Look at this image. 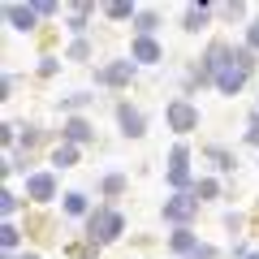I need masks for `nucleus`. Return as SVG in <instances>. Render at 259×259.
<instances>
[{
	"label": "nucleus",
	"mask_w": 259,
	"mask_h": 259,
	"mask_svg": "<svg viewBox=\"0 0 259 259\" xmlns=\"http://www.w3.org/2000/svg\"><path fill=\"white\" fill-rule=\"evenodd\" d=\"M87 229H91L95 242H117L121 229H125V221H121V212H112V207H95V212L87 216Z\"/></svg>",
	"instance_id": "f257e3e1"
},
{
	"label": "nucleus",
	"mask_w": 259,
	"mask_h": 259,
	"mask_svg": "<svg viewBox=\"0 0 259 259\" xmlns=\"http://www.w3.org/2000/svg\"><path fill=\"white\" fill-rule=\"evenodd\" d=\"M194 212H199V199L194 194H173V199H164V221L168 225H190L194 221Z\"/></svg>",
	"instance_id": "f03ea898"
},
{
	"label": "nucleus",
	"mask_w": 259,
	"mask_h": 259,
	"mask_svg": "<svg viewBox=\"0 0 259 259\" xmlns=\"http://www.w3.org/2000/svg\"><path fill=\"white\" fill-rule=\"evenodd\" d=\"M164 117H168V125H173L177 134H190V130H199V108H194V104H186V100H173Z\"/></svg>",
	"instance_id": "7ed1b4c3"
},
{
	"label": "nucleus",
	"mask_w": 259,
	"mask_h": 259,
	"mask_svg": "<svg viewBox=\"0 0 259 259\" xmlns=\"http://www.w3.org/2000/svg\"><path fill=\"white\" fill-rule=\"evenodd\" d=\"M246 74H250V69H242V65L229 56V65L216 74V87H221V95H238V91H242V82H246Z\"/></svg>",
	"instance_id": "20e7f679"
},
{
	"label": "nucleus",
	"mask_w": 259,
	"mask_h": 259,
	"mask_svg": "<svg viewBox=\"0 0 259 259\" xmlns=\"http://www.w3.org/2000/svg\"><path fill=\"white\" fill-rule=\"evenodd\" d=\"M186 160H190V151H186L182 143H177V147L168 151V186H177V190H182V186L190 182V168H186Z\"/></svg>",
	"instance_id": "39448f33"
},
{
	"label": "nucleus",
	"mask_w": 259,
	"mask_h": 259,
	"mask_svg": "<svg viewBox=\"0 0 259 259\" xmlns=\"http://www.w3.org/2000/svg\"><path fill=\"white\" fill-rule=\"evenodd\" d=\"M5 18H9L13 30H35V5H5Z\"/></svg>",
	"instance_id": "423d86ee"
},
{
	"label": "nucleus",
	"mask_w": 259,
	"mask_h": 259,
	"mask_svg": "<svg viewBox=\"0 0 259 259\" xmlns=\"http://www.w3.org/2000/svg\"><path fill=\"white\" fill-rule=\"evenodd\" d=\"M26 194H30V199H39V203L52 199V194H56V177L52 173H30L26 177Z\"/></svg>",
	"instance_id": "0eeeda50"
},
{
	"label": "nucleus",
	"mask_w": 259,
	"mask_h": 259,
	"mask_svg": "<svg viewBox=\"0 0 259 259\" xmlns=\"http://www.w3.org/2000/svg\"><path fill=\"white\" fill-rule=\"evenodd\" d=\"M130 78H134V61H112V65L100 69V82H108V87H121Z\"/></svg>",
	"instance_id": "6e6552de"
},
{
	"label": "nucleus",
	"mask_w": 259,
	"mask_h": 259,
	"mask_svg": "<svg viewBox=\"0 0 259 259\" xmlns=\"http://www.w3.org/2000/svg\"><path fill=\"white\" fill-rule=\"evenodd\" d=\"M117 121H121V130H125L130 139H143V134H147V130H143V112L130 108V104H121V108H117Z\"/></svg>",
	"instance_id": "1a4fd4ad"
},
{
	"label": "nucleus",
	"mask_w": 259,
	"mask_h": 259,
	"mask_svg": "<svg viewBox=\"0 0 259 259\" xmlns=\"http://www.w3.org/2000/svg\"><path fill=\"white\" fill-rule=\"evenodd\" d=\"M87 139H91V125H87L82 117H69V121H65V143H74V147H78V143H87Z\"/></svg>",
	"instance_id": "9d476101"
},
{
	"label": "nucleus",
	"mask_w": 259,
	"mask_h": 259,
	"mask_svg": "<svg viewBox=\"0 0 259 259\" xmlns=\"http://www.w3.org/2000/svg\"><path fill=\"white\" fill-rule=\"evenodd\" d=\"M130 61H160V44H156V39H134Z\"/></svg>",
	"instance_id": "9b49d317"
},
{
	"label": "nucleus",
	"mask_w": 259,
	"mask_h": 259,
	"mask_svg": "<svg viewBox=\"0 0 259 259\" xmlns=\"http://www.w3.org/2000/svg\"><path fill=\"white\" fill-rule=\"evenodd\" d=\"M168 246H173L177 255H186V259H190L194 250H199V242H194V233H190V229H177L173 238H168Z\"/></svg>",
	"instance_id": "f8f14e48"
},
{
	"label": "nucleus",
	"mask_w": 259,
	"mask_h": 259,
	"mask_svg": "<svg viewBox=\"0 0 259 259\" xmlns=\"http://www.w3.org/2000/svg\"><path fill=\"white\" fill-rule=\"evenodd\" d=\"M207 26V5H190L186 9V30H203Z\"/></svg>",
	"instance_id": "ddd939ff"
},
{
	"label": "nucleus",
	"mask_w": 259,
	"mask_h": 259,
	"mask_svg": "<svg viewBox=\"0 0 259 259\" xmlns=\"http://www.w3.org/2000/svg\"><path fill=\"white\" fill-rule=\"evenodd\" d=\"M74 160H78V147H74V143H65V147L52 151V164H56V168H69Z\"/></svg>",
	"instance_id": "4468645a"
},
{
	"label": "nucleus",
	"mask_w": 259,
	"mask_h": 259,
	"mask_svg": "<svg viewBox=\"0 0 259 259\" xmlns=\"http://www.w3.org/2000/svg\"><path fill=\"white\" fill-rule=\"evenodd\" d=\"M134 26H139V39H151V30H156V13L143 9L139 18H134Z\"/></svg>",
	"instance_id": "2eb2a0df"
},
{
	"label": "nucleus",
	"mask_w": 259,
	"mask_h": 259,
	"mask_svg": "<svg viewBox=\"0 0 259 259\" xmlns=\"http://www.w3.org/2000/svg\"><path fill=\"white\" fill-rule=\"evenodd\" d=\"M65 212H69V216H82L87 212V194H65Z\"/></svg>",
	"instance_id": "dca6fc26"
},
{
	"label": "nucleus",
	"mask_w": 259,
	"mask_h": 259,
	"mask_svg": "<svg viewBox=\"0 0 259 259\" xmlns=\"http://www.w3.org/2000/svg\"><path fill=\"white\" fill-rule=\"evenodd\" d=\"M108 18H134V5H130V0H112V5H108Z\"/></svg>",
	"instance_id": "f3484780"
},
{
	"label": "nucleus",
	"mask_w": 259,
	"mask_h": 259,
	"mask_svg": "<svg viewBox=\"0 0 259 259\" xmlns=\"http://www.w3.org/2000/svg\"><path fill=\"white\" fill-rule=\"evenodd\" d=\"M216 190H221V186H216L212 177H203V182L194 186V199H216Z\"/></svg>",
	"instance_id": "a211bd4d"
},
{
	"label": "nucleus",
	"mask_w": 259,
	"mask_h": 259,
	"mask_svg": "<svg viewBox=\"0 0 259 259\" xmlns=\"http://www.w3.org/2000/svg\"><path fill=\"white\" fill-rule=\"evenodd\" d=\"M0 242H5V246H18V242H22V229H18V225H5V229H0Z\"/></svg>",
	"instance_id": "6ab92c4d"
},
{
	"label": "nucleus",
	"mask_w": 259,
	"mask_h": 259,
	"mask_svg": "<svg viewBox=\"0 0 259 259\" xmlns=\"http://www.w3.org/2000/svg\"><path fill=\"white\" fill-rule=\"evenodd\" d=\"M104 190H108V194H121V190H125V177H121V173L104 177Z\"/></svg>",
	"instance_id": "aec40b11"
},
{
	"label": "nucleus",
	"mask_w": 259,
	"mask_h": 259,
	"mask_svg": "<svg viewBox=\"0 0 259 259\" xmlns=\"http://www.w3.org/2000/svg\"><path fill=\"white\" fill-rule=\"evenodd\" d=\"M207 156L216 160V168H233V156H229V151H221V147H212V151H207Z\"/></svg>",
	"instance_id": "412c9836"
},
{
	"label": "nucleus",
	"mask_w": 259,
	"mask_h": 259,
	"mask_svg": "<svg viewBox=\"0 0 259 259\" xmlns=\"http://www.w3.org/2000/svg\"><path fill=\"white\" fill-rule=\"evenodd\" d=\"M246 48H250V52H259V22H250V30H246Z\"/></svg>",
	"instance_id": "4be33fe9"
},
{
	"label": "nucleus",
	"mask_w": 259,
	"mask_h": 259,
	"mask_svg": "<svg viewBox=\"0 0 259 259\" xmlns=\"http://www.w3.org/2000/svg\"><path fill=\"white\" fill-rule=\"evenodd\" d=\"M0 207H5V212H18V194L5 190V194H0Z\"/></svg>",
	"instance_id": "5701e85b"
},
{
	"label": "nucleus",
	"mask_w": 259,
	"mask_h": 259,
	"mask_svg": "<svg viewBox=\"0 0 259 259\" xmlns=\"http://www.w3.org/2000/svg\"><path fill=\"white\" fill-rule=\"evenodd\" d=\"M87 52H91V48H87V44H82V39H78V44H69V56H74V61H82V56H87Z\"/></svg>",
	"instance_id": "b1692460"
},
{
	"label": "nucleus",
	"mask_w": 259,
	"mask_h": 259,
	"mask_svg": "<svg viewBox=\"0 0 259 259\" xmlns=\"http://www.w3.org/2000/svg\"><path fill=\"white\" fill-rule=\"evenodd\" d=\"M39 139H44V134H39V130H26V134H22V147H35Z\"/></svg>",
	"instance_id": "393cba45"
},
{
	"label": "nucleus",
	"mask_w": 259,
	"mask_h": 259,
	"mask_svg": "<svg viewBox=\"0 0 259 259\" xmlns=\"http://www.w3.org/2000/svg\"><path fill=\"white\" fill-rule=\"evenodd\" d=\"M246 139H250V143H259V112L250 117V130H246Z\"/></svg>",
	"instance_id": "a878e982"
},
{
	"label": "nucleus",
	"mask_w": 259,
	"mask_h": 259,
	"mask_svg": "<svg viewBox=\"0 0 259 259\" xmlns=\"http://www.w3.org/2000/svg\"><path fill=\"white\" fill-rule=\"evenodd\" d=\"M190 259H221V255H216V250H212V246H199V250H194V255H190Z\"/></svg>",
	"instance_id": "bb28decb"
},
{
	"label": "nucleus",
	"mask_w": 259,
	"mask_h": 259,
	"mask_svg": "<svg viewBox=\"0 0 259 259\" xmlns=\"http://www.w3.org/2000/svg\"><path fill=\"white\" fill-rule=\"evenodd\" d=\"M22 259H39V255H22Z\"/></svg>",
	"instance_id": "cd10ccee"
},
{
	"label": "nucleus",
	"mask_w": 259,
	"mask_h": 259,
	"mask_svg": "<svg viewBox=\"0 0 259 259\" xmlns=\"http://www.w3.org/2000/svg\"><path fill=\"white\" fill-rule=\"evenodd\" d=\"M246 259H259V255H246Z\"/></svg>",
	"instance_id": "c85d7f7f"
}]
</instances>
